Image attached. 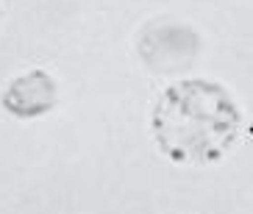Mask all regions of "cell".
I'll return each instance as SVG.
<instances>
[{"label":"cell","instance_id":"obj_1","mask_svg":"<svg viewBox=\"0 0 253 214\" xmlns=\"http://www.w3.org/2000/svg\"><path fill=\"white\" fill-rule=\"evenodd\" d=\"M156 145L178 164L223 159L239 131V109L220 84L189 78L172 84L150 114Z\"/></svg>","mask_w":253,"mask_h":214},{"label":"cell","instance_id":"obj_2","mask_svg":"<svg viewBox=\"0 0 253 214\" xmlns=\"http://www.w3.org/2000/svg\"><path fill=\"white\" fill-rule=\"evenodd\" d=\"M139 56L153 73H175L198 56V37L192 28L172 20H156L142 31Z\"/></svg>","mask_w":253,"mask_h":214},{"label":"cell","instance_id":"obj_3","mask_svg":"<svg viewBox=\"0 0 253 214\" xmlns=\"http://www.w3.org/2000/svg\"><path fill=\"white\" fill-rule=\"evenodd\" d=\"M56 106V81L42 70L20 75L3 92V109L14 117H39Z\"/></svg>","mask_w":253,"mask_h":214},{"label":"cell","instance_id":"obj_4","mask_svg":"<svg viewBox=\"0 0 253 214\" xmlns=\"http://www.w3.org/2000/svg\"><path fill=\"white\" fill-rule=\"evenodd\" d=\"M251 136H253V126H251Z\"/></svg>","mask_w":253,"mask_h":214}]
</instances>
